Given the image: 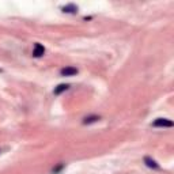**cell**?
I'll return each mask as SVG.
<instances>
[{
	"instance_id": "cell-3",
	"label": "cell",
	"mask_w": 174,
	"mask_h": 174,
	"mask_svg": "<svg viewBox=\"0 0 174 174\" xmlns=\"http://www.w3.org/2000/svg\"><path fill=\"white\" fill-rule=\"evenodd\" d=\"M44 53H45V48H44L41 44H35L34 49H33V56L34 57H41V56H44Z\"/></svg>"
},
{
	"instance_id": "cell-6",
	"label": "cell",
	"mask_w": 174,
	"mask_h": 174,
	"mask_svg": "<svg viewBox=\"0 0 174 174\" xmlns=\"http://www.w3.org/2000/svg\"><path fill=\"white\" fill-rule=\"evenodd\" d=\"M63 11L67 12V14H75L78 11V7L75 4H67V6L63 7Z\"/></svg>"
},
{
	"instance_id": "cell-2",
	"label": "cell",
	"mask_w": 174,
	"mask_h": 174,
	"mask_svg": "<svg viewBox=\"0 0 174 174\" xmlns=\"http://www.w3.org/2000/svg\"><path fill=\"white\" fill-rule=\"evenodd\" d=\"M78 72L79 71H78V68H75V67H65V68H63L60 71V75L61 76H75Z\"/></svg>"
},
{
	"instance_id": "cell-5",
	"label": "cell",
	"mask_w": 174,
	"mask_h": 174,
	"mask_svg": "<svg viewBox=\"0 0 174 174\" xmlns=\"http://www.w3.org/2000/svg\"><path fill=\"white\" fill-rule=\"evenodd\" d=\"M144 162H146V165L148 166V167H151V169H159V165L154 161V159H151L150 157H146V158H144Z\"/></svg>"
},
{
	"instance_id": "cell-8",
	"label": "cell",
	"mask_w": 174,
	"mask_h": 174,
	"mask_svg": "<svg viewBox=\"0 0 174 174\" xmlns=\"http://www.w3.org/2000/svg\"><path fill=\"white\" fill-rule=\"evenodd\" d=\"M63 167H64V166H63V165H60V166H57L56 169H53V173H59V172H60V170H61Z\"/></svg>"
},
{
	"instance_id": "cell-1",
	"label": "cell",
	"mask_w": 174,
	"mask_h": 174,
	"mask_svg": "<svg viewBox=\"0 0 174 174\" xmlns=\"http://www.w3.org/2000/svg\"><path fill=\"white\" fill-rule=\"evenodd\" d=\"M153 127H162V128H172L173 121L167 120V118H157L153 123Z\"/></svg>"
},
{
	"instance_id": "cell-7",
	"label": "cell",
	"mask_w": 174,
	"mask_h": 174,
	"mask_svg": "<svg viewBox=\"0 0 174 174\" xmlns=\"http://www.w3.org/2000/svg\"><path fill=\"white\" fill-rule=\"evenodd\" d=\"M99 120V116H88L86 117L83 120V124H92V123H95V121H98Z\"/></svg>"
},
{
	"instance_id": "cell-4",
	"label": "cell",
	"mask_w": 174,
	"mask_h": 174,
	"mask_svg": "<svg viewBox=\"0 0 174 174\" xmlns=\"http://www.w3.org/2000/svg\"><path fill=\"white\" fill-rule=\"evenodd\" d=\"M69 88V86L68 84H59V86L54 88L53 90V92H54V95H60L61 92H64V91H67Z\"/></svg>"
}]
</instances>
